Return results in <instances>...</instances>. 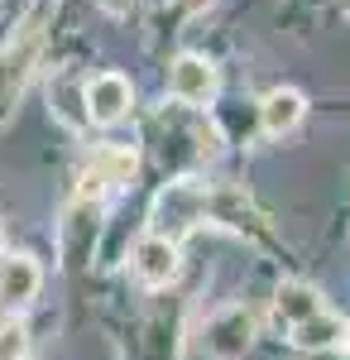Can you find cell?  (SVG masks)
<instances>
[{
    "label": "cell",
    "instance_id": "cell-12",
    "mask_svg": "<svg viewBox=\"0 0 350 360\" xmlns=\"http://www.w3.org/2000/svg\"><path fill=\"white\" fill-rule=\"evenodd\" d=\"M96 5H101L106 15H130V10H135L139 0H96Z\"/></svg>",
    "mask_w": 350,
    "mask_h": 360
},
{
    "label": "cell",
    "instance_id": "cell-1",
    "mask_svg": "<svg viewBox=\"0 0 350 360\" xmlns=\"http://www.w3.org/2000/svg\"><path fill=\"white\" fill-rule=\"evenodd\" d=\"M249 341H254V312L245 303L216 307L207 317V327H202V346H207L212 360H240L249 351Z\"/></svg>",
    "mask_w": 350,
    "mask_h": 360
},
{
    "label": "cell",
    "instance_id": "cell-9",
    "mask_svg": "<svg viewBox=\"0 0 350 360\" xmlns=\"http://www.w3.org/2000/svg\"><path fill=\"white\" fill-rule=\"evenodd\" d=\"M317 312H326V307H322V293H317L312 283H302V278L278 283V293H273V317H278V322L302 327V322H307V317H317Z\"/></svg>",
    "mask_w": 350,
    "mask_h": 360
},
{
    "label": "cell",
    "instance_id": "cell-14",
    "mask_svg": "<svg viewBox=\"0 0 350 360\" xmlns=\"http://www.w3.org/2000/svg\"><path fill=\"white\" fill-rule=\"evenodd\" d=\"M302 360H341V351H302Z\"/></svg>",
    "mask_w": 350,
    "mask_h": 360
},
{
    "label": "cell",
    "instance_id": "cell-8",
    "mask_svg": "<svg viewBox=\"0 0 350 360\" xmlns=\"http://www.w3.org/2000/svg\"><path fill=\"white\" fill-rule=\"evenodd\" d=\"M302 115H307V96H302L297 86H273L269 96L259 101V125H264V135H273V139L293 135L297 125H302Z\"/></svg>",
    "mask_w": 350,
    "mask_h": 360
},
{
    "label": "cell",
    "instance_id": "cell-15",
    "mask_svg": "<svg viewBox=\"0 0 350 360\" xmlns=\"http://www.w3.org/2000/svg\"><path fill=\"white\" fill-rule=\"evenodd\" d=\"M346 346H350V327H346Z\"/></svg>",
    "mask_w": 350,
    "mask_h": 360
},
{
    "label": "cell",
    "instance_id": "cell-3",
    "mask_svg": "<svg viewBox=\"0 0 350 360\" xmlns=\"http://www.w3.org/2000/svg\"><path fill=\"white\" fill-rule=\"evenodd\" d=\"M216 86H221V72H216L212 58H202V53L173 58V68H168V91H173L183 106H212Z\"/></svg>",
    "mask_w": 350,
    "mask_h": 360
},
{
    "label": "cell",
    "instance_id": "cell-4",
    "mask_svg": "<svg viewBox=\"0 0 350 360\" xmlns=\"http://www.w3.org/2000/svg\"><path fill=\"white\" fill-rule=\"evenodd\" d=\"M130 101H135V91H130V82H125L120 72H96L91 82L82 86V115L96 120V125H115V120H125Z\"/></svg>",
    "mask_w": 350,
    "mask_h": 360
},
{
    "label": "cell",
    "instance_id": "cell-6",
    "mask_svg": "<svg viewBox=\"0 0 350 360\" xmlns=\"http://www.w3.org/2000/svg\"><path fill=\"white\" fill-rule=\"evenodd\" d=\"M135 168H139V154L130 144H101V149L91 154L86 173H82V197H101L106 188H115V183H130Z\"/></svg>",
    "mask_w": 350,
    "mask_h": 360
},
{
    "label": "cell",
    "instance_id": "cell-13",
    "mask_svg": "<svg viewBox=\"0 0 350 360\" xmlns=\"http://www.w3.org/2000/svg\"><path fill=\"white\" fill-rule=\"evenodd\" d=\"M212 5H216V0H178V10H183V15H207Z\"/></svg>",
    "mask_w": 350,
    "mask_h": 360
},
{
    "label": "cell",
    "instance_id": "cell-16",
    "mask_svg": "<svg viewBox=\"0 0 350 360\" xmlns=\"http://www.w3.org/2000/svg\"><path fill=\"white\" fill-rule=\"evenodd\" d=\"M346 10H350V0H346Z\"/></svg>",
    "mask_w": 350,
    "mask_h": 360
},
{
    "label": "cell",
    "instance_id": "cell-7",
    "mask_svg": "<svg viewBox=\"0 0 350 360\" xmlns=\"http://www.w3.org/2000/svg\"><path fill=\"white\" fill-rule=\"evenodd\" d=\"M39 283H44V269L34 255L0 259V307H29L39 298Z\"/></svg>",
    "mask_w": 350,
    "mask_h": 360
},
{
    "label": "cell",
    "instance_id": "cell-10",
    "mask_svg": "<svg viewBox=\"0 0 350 360\" xmlns=\"http://www.w3.org/2000/svg\"><path fill=\"white\" fill-rule=\"evenodd\" d=\"M293 341H297V351H336L346 341V322L331 317V312H317L302 327H293Z\"/></svg>",
    "mask_w": 350,
    "mask_h": 360
},
{
    "label": "cell",
    "instance_id": "cell-11",
    "mask_svg": "<svg viewBox=\"0 0 350 360\" xmlns=\"http://www.w3.org/2000/svg\"><path fill=\"white\" fill-rule=\"evenodd\" d=\"M0 360H29L25 322H0Z\"/></svg>",
    "mask_w": 350,
    "mask_h": 360
},
{
    "label": "cell",
    "instance_id": "cell-5",
    "mask_svg": "<svg viewBox=\"0 0 350 360\" xmlns=\"http://www.w3.org/2000/svg\"><path fill=\"white\" fill-rule=\"evenodd\" d=\"M130 274L144 283V288H163L178 278V240L173 236H144L135 250H130Z\"/></svg>",
    "mask_w": 350,
    "mask_h": 360
},
{
    "label": "cell",
    "instance_id": "cell-2",
    "mask_svg": "<svg viewBox=\"0 0 350 360\" xmlns=\"http://www.w3.org/2000/svg\"><path fill=\"white\" fill-rule=\"evenodd\" d=\"M39 49H44V29L29 20V25L15 34V44L0 53V115L20 101V86H25L29 68H34V58H39Z\"/></svg>",
    "mask_w": 350,
    "mask_h": 360
}]
</instances>
